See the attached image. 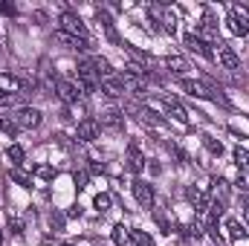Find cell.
<instances>
[{"mask_svg":"<svg viewBox=\"0 0 249 246\" xmlns=\"http://www.w3.org/2000/svg\"><path fill=\"white\" fill-rule=\"evenodd\" d=\"M165 107H168V116H174V122H180L183 127L188 124V116H186V110L177 105V99H165Z\"/></svg>","mask_w":249,"mask_h":246,"instance_id":"obj_16","label":"cell"},{"mask_svg":"<svg viewBox=\"0 0 249 246\" xmlns=\"http://www.w3.org/2000/svg\"><path fill=\"white\" fill-rule=\"evenodd\" d=\"M226 232H229V238H232V241H244V238H247V229H244L235 217H229V220H226Z\"/></svg>","mask_w":249,"mask_h":246,"instance_id":"obj_17","label":"cell"},{"mask_svg":"<svg viewBox=\"0 0 249 246\" xmlns=\"http://www.w3.org/2000/svg\"><path fill=\"white\" fill-rule=\"evenodd\" d=\"M67 217H81V206H72V209L67 211Z\"/></svg>","mask_w":249,"mask_h":246,"instance_id":"obj_35","label":"cell"},{"mask_svg":"<svg viewBox=\"0 0 249 246\" xmlns=\"http://www.w3.org/2000/svg\"><path fill=\"white\" fill-rule=\"evenodd\" d=\"M99 127H107V130H113V133H119L124 127V119H122V110H116V107H107V110H102V116L96 119Z\"/></svg>","mask_w":249,"mask_h":246,"instance_id":"obj_6","label":"cell"},{"mask_svg":"<svg viewBox=\"0 0 249 246\" xmlns=\"http://www.w3.org/2000/svg\"><path fill=\"white\" fill-rule=\"evenodd\" d=\"M23 90V81L20 78H15V75H0V93H6V96H18Z\"/></svg>","mask_w":249,"mask_h":246,"instance_id":"obj_13","label":"cell"},{"mask_svg":"<svg viewBox=\"0 0 249 246\" xmlns=\"http://www.w3.org/2000/svg\"><path fill=\"white\" fill-rule=\"evenodd\" d=\"M142 122L157 124V127H165V119H160V113H154V110H142Z\"/></svg>","mask_w":249,"mask_h":246,"instance_id":"obj_25","label":"cell"},{"mask_svg":"<svg viewBox=\"0 0 249 246\" xmlns=\"http://www.w3.org/2000/svg\"><path fill=\"white\" fill-rule=\"evenodd\" d=\"M93 206H96L99 211H107V209H110V194H96Z\"/></svg>","mask_w":249,"mask_h":246,"instance_id":"obj_28","label":"cell"},{"mask_svg":"<svg viewBox=\"0 0 249 246\" xmlns=\"http://www.w3.org/2000/svg\"><path fill=\"white\" fill-rule=\"evenodd\" d=\"M50 226H53L55 232H61V229H64V214H58V211H53V214H50Z\"/></svg>","mask_w":249,"mask_h":246,"instance_id":"obj_30","label":"cell"},{"mask_svg":"<svg viewBox=\"0 0 249 246\" xmlns=\"http://www.w3.org/2000/svg\"><path fill=\"white\" fill-rule=\"evenodd\" d=\"M58 23H61V32L72 35V38H81V41H90V32H87V26L81 23V18H78L75 12H64L61 18H58Z\"/></svg>","mask_w":249,"mask_h":246,"instance_id":"obj_2","label":"cell"},{"mask_svg":"<svg viewBox=\"0 0 249 246\" xmlns=\"http://www.w3.org/2000/svg\"><path fill=\"white\" fill-rule=\"evenodd\" d=\"M12 119H15V124H18L20 130H35V127L41 124V110H38V107H18Z\"/></svg>","mask_w":249,"mask_h":246,"instance_id":"obj_5","label":"cell"},{"mask_svg":"<svg viewBox=\"0 0 249 246\" xmlns=\"http://www.w3.org/2000/svg\"><path fill=\"white\" fill-rule=\"evenodd\" d=\"M75 185H78V188L87 185V171H75Z\"/></svg>","mask_w":249,"mask_h":246,"instance_id":"obj_32","label":"cell"},{"mask_svg":"<svg viewBox=\"0 0 249 246\" xmlns=\"http://www.w3.org/2000/svg\"><path fill=\"white\" fill-rule=\"evenodd\" d=\"M133 197H136V203H139L142 209H151V206H154V188L145 183V180H136V183H133Z\"/></svg>","mask_w":249,"mask_h":246,"instance_id":"obj_10","label":"cell"},{"mask_svg":"<svg viewBox=\"0 0 249 246\" xmlns=\"http://www.w3.org/2000/svg\"><path fill=\"white\" fill-rule=\"evenodd\" d=\"M238 188H241V191H249V168H241V174H238Z\"/></svg>","mask_w":249,"mask_h":246,"instance_id":"obj_31","label":"cell"},{"mask_svg":"<svg viewBox=\"0 0 249 246\" xmlns=\"http://www.w3.org/2000/svg\"><path fill=\"white\" fill-rule=\"evenodd\" d=\"M124 162H127V171H133V174H139V171L145 168V154L139 151V142H136V139L127 142V159H124Z\"/></svg>","mask_w":249,"mask_h":246,"instance_id":"obj_7","label":"cell"},{"mask_svg":"<svg viewBox=\"0 0 249 246\" xmlns=\"http://www.w3.org/2000/svg\"><path fill=\"white\" fill-rule=\"evenodd\" d=\"M130 241L136 246H154V238H151L148 232H142V229H133V232H130Z\"/></svg>","mask_w":249,"mask_h":246,"instance_id":"obj_20","label":"cell"},{"mask_svg":"<svg viewBox=\"0 0 249 246\" xmlns=\"http://www.w3.org/2000/svg\"><path fill=\"white\" fill-rule=\"evenodd\" d=\"M113 241H116V246H127L130 244V235H127V229H124L122 223L113 226Z\"/></svg>","mask_w":249,"mask_h":246,"instance_id":"obj_21","label":"cell"},{"mask_svg":"<svg viewBox=\"0 0 249 246\" xmlns=\"http://www.w3.org/2000/svg\"><path fill=\"white\" fill-rule=\"evenodd\" d=\"M214 47H217V53H214V55H217V61L223 64L226 70H238V64H241V58H238V53H235V50H232L229 44H223V41H217Z\"/></svg>","mask_w":249,"mask_h":246,"instance_id":"obj_8","label":"cell"},{"mask_svg":"<svg viewBox=\"0 0 249 246\" xmlns=\"http://www.w3.org/2000/svg\"><path fill=\"white\" fill-rule=\"evenodd\" d=\"M247 220H249V211H247Z\"/></svg>","mask_w":249,"mask_h":246,"instance_id":"obj_38","label":"cell"},{"mask_svg":"<svg viewBox=\"0 0 249 246\" xmlns=\"http://www.w3.org/2000/svg\"><path fill=\"white\" fill-rule=\"evenodd\" d=\"M165 67L171 70V72H183V70H188V64L180 58V55H168L165 58Z\"/></svg>","mask_w":249,"mask_h":246,"instance_id":"obj_22","label":"cell"},{"mask_svg":"<svg viewBox=\"0 0 249 246\" xmlns=\"http://www.w3.org/2000/svg\"><path fill=\"white\" fill-rule=\"evenodd\" d=\"M180 87L186 90L188 96H194V99H217V102H223V105H226V99H223L220 93H214L212 87H206L203 81H191V78H183V81H180Z\"/></svg>","mask_w":249,"mask_h":246,"instance_id":"obj_4","label":"cell"},{"mask_svg":"<svg viewBox=\"0 0 249 246\" xmlns=\"http://www.w3.org/2000/svg\"><path fill=\"white\" fill-rule=\"evenodd\" d=\"M12 232H15V235H23V223H20V220H18V217H15V220H12Z\"/></svg>","mask_w":249,"mask_h":246,"instance_id":"obj_33","label":"cell"},{"mask_svg":"<svg viewBox=\"0 0 249 246\" xmlns=\"http://www.w3.org/2000/svg\"><path fill=\"white\" fill-rule=\"evenodd\" d=\"M23 148L20 145H9V159H12V168H20L23 165Z\"/></svg>","mask_w":249,"mask_h":246,"instance_id":"obj_19","label":"cell"},{"mask_svg":"<svg viewBox=\"0 0 249 246\" xmlns=\"http://www.w3.org/2000/svg\"><path fill=\"white\" fill-rule=\"evenodd\" d=\"M0 12H3V15H15V6H12V3H0Z\"/></svg>","mask_w":249,"mask_h":246,"instance_id":"obj_34","label":"cell"},{"mask_svg":"<svg viewBox=\"0 0 249 246\" xmlns=\"http://www.w3.org/2000/svg\"><path fill=\"white\" fill-rule=\"evenodd\" d=\"M32 174H35V177H41V180H55V174H58V171H55L53 165H38Z\"/></svg>","mask_w":249,"mask_h":246,"instance_id":"obj_23","label":"cell"},{"mask_svg":"<svg viewBox=\"0 0 249 246\" xmlns=\"http://www.w3.org/2000/svg\"><path fill=\"white\" fill-rule=\"evenodd\" d=\"M203 145H206V148H209V151H212L214 157H220V154H223V145H220V142H217L214 136H203Z\"/></svg>","mask_w":249,"mask_h":246,"instance_id":"obj_24","label":"cell"},{"mask_svg":"<svg viewBox=\"0 0 249 246\" xmlns=\"http://www.w3.org/2000/svg\"><path fill=\"white\" fill-rule=\"evenodd\" d=\"M0 130H3L6 136H15V133H18L20 127L15 124V119H12V116H9V119H0Z\"/></svg>","mask_w":249,"mask_h":246,"instance_id":"obj_27","label":"cell"},{"mask_svg":"<svg viewBox=\"0 0 249 246\" xmlns=\"http://www.w3.org/2000/svg\"><path fill=\"white\" fill-rule=\"evenodd\" d=\"M55 41L58 44H64L67 50H87V41H81V38H72V35H67V32H55Z\"/></svg>","mask_w":249,"mask_h":246,"instance_id":"obj_15","label":"cell"},{"mask_svg":"<svg viewBox=\"0 0 249 246\" xmlns=\"http://www.w3.org/2000/svg\"><path fill=\"white\" fill-rule=\"evenodd\" d=\"M0 246H3V229H0Z\"/></svg>","mask_w":249,"mask_h":246,"instance_id":"obj_36","label":"cell"},{"mask_svg":"<svg viewBox=\"0 0 249 246\" xmlns=\"http://www.w3.org/2000/svg\"><path fill=\"white\" fill-rule=\"evenodd\" d=\"M75 84L81 87V93H96V87H99V75H96V67H93V58H87V61H78L75 67Z\"/></svg>","mask_w":249,"mask_h":246,"instance_id":"obj_1","label":"cell"},{"mask_svg":"<svg viewBox=\"0 0 249 246\" xmlns=\"http://www.w3.org/2000/svg\"><path fill=\"white\" fill-rule=\"evenodd\" d=\"M186 47L191 50V53H197V55H203L206 61H212V58H214V53L209 50V44H203V41H200V38H197L194 32H188V35H186Z\"/></svg>","mask_w":249,"mask_h":246,"instance_id":"obj_12","label":"cell"},{"mask_svg":"<svg viewBox=\"0 0 249 246\" xmlns=\"http://www.w3.org/2000/svg\"><path fill=\"white\" fill-rule=\"evenodd\" d=\"M9 177H12L18 185H23V188H29V185H32V174H26L23 168H12V171H9Z\"/></svg>","mask_w":249,"mask_h":246,"instance_id":"obj_18","label":"cell"},{"mask_svg":"<svg viewBox=\"0 0 249 246\" xmlns=\"http://www.w3.org/2000/svg\"><path fill=\"white\" fill-rule=\"evenodd\" d=\"M226 23H229V29L235 32V35H249V9L247 6H229V18H226Z\"/></svg>","mask_w":249,"mask_h":246,"instance_id":"obj_3","label":"cell"},{"mask_svg":"<svg viewBox=\"0 0 249 246\" xmlns=\"http://www.w3.org/2000/svg\"><path fill=\"white\" fill-rule=\"evenodd\" d=\"M55 90H58V96H61L67 105L78 102V96H81V87H78L75 81H70V78H58V81H55Z\"/></svg>","mask_w":249,"mask_h":246,"instance_id":"obj_9","label":"cell"},{"mask_svg":"<svg viewBox=\"0 0 249 246\" xmlns=\"http://www.w3.org/2000/svg\"><path fill=\"white\" fill-rule=\"evenodd\" d=\"M61 246H75V244H61Z\"/></svg>","mask_w":249,"mask_h":246,"instance_id":"obj_37","label":"cell"},{"mask_svg":"<svg viewBox=\"0 0 249 246\" xmlns=\"http://www.w3.org/2000/svg\"><path fill=\"white\" fill-rule=\"evenodd\" d=\"M235 162H238V168H249V151L247 148H235Z\"/></svg>","mask_w":249,"mask_h":246,"instance_id":"obj_26","label":"cell"},{"mask_svg":"<svg viewBox=\"0 0 249 246\" xmlns=\"http://www.w3.org/2000/svg\"><path fill=\"white\" fill-rule=\"evenodd\" d=\"M226 194H229V188H226V183L220 180V183L214 185V203H220V206H223V200H226Z\"/></svg>","mask_w":249,"mask_h":246,"instance_id":"obj_29","label":"cell"},{"mask_svg":"<svg viewBox=\"0 0 249 246\" xmlns=\"http://www.w3.org/2000/svg\"><path fill=\"white\" fill-rule=\"evenodd\" d=\"M102 93H107V96H122L124 93V81L119 75H110V78H102Z\"/></svg>","mask_w":249,"mask_h":246,"instance_id":"obj_14","label":"cell"},{"mask_svg":"<svg viewBox=\"0 0 249 246\" xmlns=\"http://www.w3.org/2000/svg\"><path fill=\"white\" fill-rule=\"evenodd\" d=\"M78 139L81 142H96L99 139V122L96 119H81L78 122Z\"/></svg>","mask_w":249,"mask_h":246,"instance_id":"obj_11","label":"cell"}]
</instances>
